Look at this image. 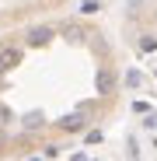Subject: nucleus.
Here are the masks:
<instances>
[{
    "label": "nucleus",
    "mask_w": 157,
    "mask_h": 161,
    "mask_svg": "<svg viewBox=\"0 0 157 161\" xmlns=\"http://www.w3.org/2000/svg\"><path fill=\"white\" fill-rule=\"evenodd\" d=\"M49 39H56V28H49V25H35V28H28V42H32V46H45Z\"/></svg>",
    "instance_id": "obj_1"
},
{
    "label": "nucleus",
    "mask_w": 157,
    "mask_h": 161,
    "mask_svg": "<svg viewBox=\"0 0 157 161\" xmlns=\"http://www.w3.org/2000/svg\"><path fill=\"white\" fill-rule=\"evenodd\" d=\"M21 63V49L18 46H4L0 49V70H14Z\"/></svg>",
    "instance_id": "obj_2"
},
{
    "label": "nucleus",
    "mask_w": 157,
    "mask_h": 161,
    "mask_svg": "<svg viewBox=\"0 0 157 161\" xmlns=\"http://www.w3.org/2000/svg\"><path fill=\"white\" fill-rule=\"evenodd\" d=\"M7 119H11V112H7V105H0V126H4Z\"/></svg>",
    "instance_id": "obj_3"
}]
</instances>
